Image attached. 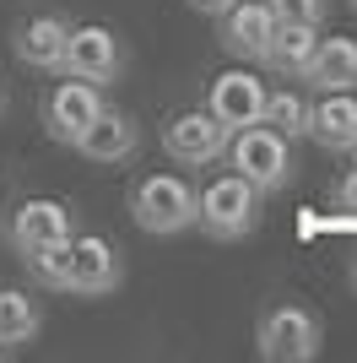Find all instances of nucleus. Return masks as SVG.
Listing matches in <instances>:
<instances>
[{
    "label": "nucleus",
    "mask_w": 357,
    "mask_h": 363,
    "mask_svg": "<svg viewBox=\"0 0 357 363\" xmlns=\"http://www.w3.org/2000/svg\"><path fill=\"white\" fill-rule=\"evenodd\" d=\"M330 206H336V212H357V168H346L341 179H336V190H330Z\"/></svg>",
    "instance_id": "obj_21"
},
{
    "label": "nucleus",
    "mask_w": 357,
    "mask_h": 363,
    "mask_svg": "<svg viewBox=\"0 0 357 363\" xmlns=\"http://www.w3.org/2000/svg\"><path fill=\"white\" fill-rule=\"evenodd\" d=\"M266 92H271V87L249 71V65H233V71L211 76V87H206V108L227 125V130H244V125H260Z\"/></svg>",
    "instance_id": "obj_10"
},
{
    "label": "nucleus",
    "mask_w": 357,
    "mask_h": 363,
    "mask_svg": "<svg viewBox=\"0 0 357 363\" xmlns=\"http://www.w3.org/2000/svg\"><path fill=\"white\" fill-rule=\"evenodd\" d=\"M276 22H309V28H325L330 0H266Z\"/></svg>",
    "instance_id": "obj_20"
},
{
    "label": "nucleus",
    "mask_w": 357,
    "mask_h": 363,
    "mask_svg": "<svg viewBox=\"0 0 357 363\" xmlns=\"http://www.w3.org/2000/svg\"><path fill=\"white\" fill-rule=\"evenodd\" d=\"M227 136H233V130H227L211 108H184V114H174V120L163 125V152L178 168H211V163H222Z\"/></svg>",
    "instance_id": "obj_6"
},
{
    "label": "nucleus",
    "mask_w": 357,
    "mask_h": 363,
    "mask_svg": "<svg viewBox=\"0 0 357 363\" xmlns=\"http://www.w3.org/2000/svg\"><path fill=\"white\" fill-rule=\"evenodd\" d=\"M65 38H71V22L55 16V11H44V16H28V22L16 28L11 49H16V60L28 65V71L60 76V65H65Z\"/></svg>",
    "instance_id": "obj_14"
},
{
    "label": "nucleus",
    "mask_w": 357,
    "mask_h": 363,
    "mask_svg": "<svg viewBox=\"0 0 357 363\" xmlns=\"http://www.w3.org/2000/svg\"><path fill=\"white\" fill-rule=\"evenodd\" d=\"M76 152L87 157V163H103V168H119V163H130L135 152H141V125L125 114V108H108L81 130V141H76Z\"/></svg>",
    "instance_id": "obj_12"
},
{
    "label": "nucleus",
    "mask_w": 357,
    "mask_h": 363,
    "mask_svg": "<svg viewBox=\"0 0 357 363\" xmlns=\"http://www.w3.org/2000/svg\"><path fill=\"white\" fill-rule=\"evenodd\" d=\"M314 49H319V28H309V22H276L260 65H266L271 76H282V82H303Z\"/></svg>",
    "instance_id": "obj_15"
},
{
    "label": "nucleus",
    "mask_w": 357,
    "mask_h": 363,
    "mask_svg": "<svg viewBox=\"0 0 357 363\" xmlns=\"http://www.w3.org/2000/svg\"><path fill=\"white\" fill-rule=\"evenodd\" d=\"M0 233H6V244H11V255L28 260L33 250H44V244L71 239L76 233V212L65 206V201H55V196H28V201H16L11 212H6Z\"/></svg>",
    "instance_id": "obj_5"
},
{
    "label": "nucleus",
    "mask_w": 357,
    "mask_h": 363,
    "mask_svg": "<svg viewBox=\"0 0 357 363\" xmlns=\"http://www.w3.org/2000/svg\"><path fill=\"white\" fill-rule=\"evenodd\" d=\"M65 266H71V239L44 244V250L28 255V277L38 282V288H49V293H65Z\"/></svg>",
    "instance_id": "obj_19"
},
{
    "label": "nucleus",
    "mask_w": 357,
    "mask_h": 363,
    "mask_svg": "<svg viewBox=\"0 0 357 363\" xmlns=\"http://www.w3.org/2000/svg\"><path fill=\"white\" fill-rule=\"evenodd\" d=\"M303 136L319 141L325 152L357 147V92H319L303 114Z\"/></svg>",
    "instance_id": "obj_13"
},
{
    "label": "nucleus",
    "mask_w": 357,
    "mask_h": 363,
    "mask_svg": "<svg viewBox=\"0 0 357 363\" xmlns=\"http://www.w3.org/2000/svg\"><path fill=\"white\" fill-rule=\"evenodd\" d=\"M125 282V260L103 233H71V266H65V293L76 298H103Z\"/></svg>",
    "instance_id": "obj_8"
},
{
    "label": "nucleus",
    "mask_w": 357,
    "mask_h": 363,
    "mask_svg": "<svg viewBox=\"0 0 357 363\" xmlns=\"http://www.w3.org/2000/svg\"><path fill=\"white\" fill-rule=\"evenodd\" d=\"M260 201L266 196L227 168V174H217L206 190H195V223H200L206 239H222V244L249 239L254 228H260Z\"/></svg>",
    "instance_id": "obj_1"
},
{
    "label": "nucleus",
    "mask_w": 357,
    "mask_h": 363,
    "mask_svg": "<svg viewBox=\"0 0 357 363\" xmlns=\"http://www.w3.org/2000/svg\"><path fill=\"white\" fill-rule=\"evenodd\" d=\"M38 325H44L38 298H28L22 288H0V347H28Z\"/></svg>",
    "instance_id": "obj_17"
},
{
    "label": "nucleus",
    "mask_w": 357,
    "mask_h": 363,
    "mask_svg": "<svg viewBox=\"0 0 357 363\" xmlns=\"http://www.w3.org/2000/svg\"><path fill=\"white\" fill-rule=\"evenodd\" d=\"M303 82H314V92H357V38L319 33V49H314Z\"/></svg>",
    "instance_id": "obj_16"
},
{
    "label": "nucleus",
    "mask_w": 357,
    "mask_h": 363,
    "mask_svg": "<svg viewBox=\"0 0 357 363\" xmlns=\"http://www.w3.org/2000/svg\"><path fill=\"white\" fill-rule=\"evenodd\" d=\"M303 114H309V98L303 92H293V87H282V92H266V108H260V125H271L276 136H303Z\"/></svg>",
    "instance_id": "obj_18"
},
{
    "label": "nucleus",
    "mask_w": 357,
    "mask_h": 363,
    "mask_svg": "<svg viewBox=\"0 0 357 363\" xmlns=\"http://www.w3.org/2000/svg\"><path fill=\"white\" fill-rule=\"evenodd\" d=\"M352 288H357V260H352Z\"/></svg>",
    "instance_id": "obj_24"
},
{
    "label": "nucleus",
    "mask_w": 357,
    "mask_h": 363,
    "mask_svg": "<svg viewBox=\"0 0 357 363\" xmlns=\"http://www.w3.org/2000/svg\"><path fill=\"white\" fill-rule=\"evenodd\" d=\"M352 11H357V0H352Z\"/></svg>",
    "instance_id": "obj_25"
},
{
    "label": "nucleus",
    "mask_w": 357,
    "mask_h": 363,
    "mask_svg": "<svg viewBox=\"0 0 357 363\" xmlns=\"http://www.w3.org/2000/svg\"><path fill=\"white\" fill-rule=\"evenodd\" d=\"M271 33H276V16H271L266 0H233L227 11H217V38L233 60H260L271 44Z\"/></svg>",
    "instance_id": "obj_11"
},
{
    "label": "nucleus",
    "mask_w": 357,
    "mask_h": 363,
    "mask_svg": "<svg viewBox=\"0 0 357 363\" xmlns=\"http://www.w3.org/2000/svg\"><path fill=\"white\" fill-rule=\"evenodd\" d=\"M60 76H81V82L114 87L119 76H125V44H119V33L103 28V22H81V28H71Z\"/></svg>",
    "instance_id": "obj_7"
},
{
    "label": "nucleus",
    "mask_w": 357,
    "mask_h": 363,
    "mask_svg": "<svg viewBox=\"0 0 357 363\" xmlns=\"http://www.w3.org/2000/svg\"><path fill=\"white\" fill-rule=\"evenodd\" d=\"M195 11H206V16H217V11H227V6H233V0H190Z\"/></svg>",
    "instance_id": "obj_22"
},
{
    "label": "nucleus",
    "mask_w": 357,
    "mask_h": 363,
    "mask_svg": "<svg viewBox=\"0 0 357 363\" xmlns=\"http://www.w3.org/2000/svg\"><path fill=\"white\" fill-rule=\"evenodd\" d=\"M254 347H260L266 363H309L325 347V325H319V315L303 309V303H276V309H266L260 325H254Z\"/></svg>",
    "instance_id": "obj_3"
},
{
    "label": "nucleus",
    "mask_w": 357,
    "mask_h": 363,
    "mask_svg": "<svg viewBox=\"0 0 357 363\" xmlns=\"http://www.w3.org/2000/svg\"><path fill=\"white\" fill-rule=\"evenodd\" d=\"M98 114H103V87H98V82H81V76L55 82L49 98H44V130H49V141H60V147H76L81 130H87Z\"/></svg>",
    "instance_id": "obj_9"
},
{
    "label": "nucleus",
    "mask_w": 357,
    "mask_h": 363,
    "mask_svg": "<svg viewBox=\"0 0 357 363\" xmlns=\"http://www.w3.org/2000/svg\"><path fill=\"white\" fill-rule=\"evenodd\" d=\"M222 157L233 163L238 179H249L260 196H276V190H287V184H293V174H298L287 136H276L271 125H244V130H233Z\"/></svg>",
    "instance_id": "obj_2"
},
{
    "label": "nucleus",
    "mask_w": 357,
    "mask_h": 363,
    "mask_svg": "<svg viewBox=\"0 0 357 363\" xmlns=\"http://www.w3.org/2000/svg\"><path fill=\"white\" fill-rule=\"evenodd\" d=\"M130 217L141 233H184L195 228V184L178 174H147L130 190Z\"/></svg>",
    "instance_id": "obj_4"
},
{
    "label": "nucleus",
    "mask_w": 357,
    "mask_h": 363,
    "mask_svg": "<svg viewBox=\"0 0 357 363\" xmlns=\"http://www.w3.org/2000/svg\"><path fill=\"white\" fill-rule=\"evenodd\" d=\"M0 114H6V87H0Z\"/></svg>",
    "instance_id": "obj_23"
}]
</instances>
